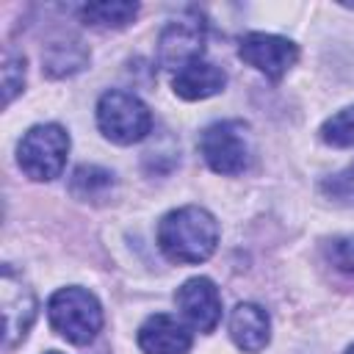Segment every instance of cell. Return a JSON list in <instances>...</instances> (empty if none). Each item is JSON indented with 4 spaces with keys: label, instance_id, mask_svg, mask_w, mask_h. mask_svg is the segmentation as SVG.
Segmentation results:
<instances>
[{
    "label": "cell",
    "instance_id": "obj_10",
    "mask_svg": "<svg viewBox=\"0 0 354 354\" xmlns=\"http://www.w3.org/2000/svg\"><path fill=\"white\" fill-rule=\"evenodd\" d=\"M138 348L144 354H188L191 332L177 318L155 313L138 326Z\"/></svg>",
    "mask_w": 354,
    "mask_h": 354
},
{
    "label": "cell",
    "instance_id": "obj_21",
    "mask_svg": "<svg viewBox=\"0 0 354 354\" xmlns=\"http://www.w3.org/2000/svg\"><path fill=\"white\" fill-rule=\"evenodd\" d=\"M47 354H61V351H47Z\"/></svg>",
    "mask_w": 354,
    "mask_h": 354
},
{
    "label": "cell",
    "instance_id": "obj_12",
    "mask_svg": "<svg viewBox=\"0 0 354 354\" xmlns=\"http://www.w3.org/2000/svg\"><path fill=\"white\" fill-rule=\"evenodd\" d=\"M227 83V75L210 64V61H191L188 66H183L180 72H174V80H171V88L177 97L194 102V100H207L213 94H218Z\"/></svg>",
    "mask_w": 354,
    "mask_h": 354
},
{
    "label": "cell",
    "instance_id": "obj_1",
    "mask_svg": "<svg viewBox=\"0 0 354 354\" xmlns=\"http://www.w3.org/2000/svg\"><path fill=\"white\" fill-rule=\"evenodd\" d=\"M158 246L171 263H205L218 246V221L210 210L199 205L177 207L160 218Z\"/></svg>",
    "mask_w": 354,
    "mask_h": 354
},
{
    "label": "cell",
    "instance_id": "obj_8",
    "mask_svg": "<svg viewBox=\"0 0 354 354\" xmlns=\"http://www.w3.org/2000/svg\"><path fill=\"white\" fill-rule=\"evenodd\" d=\"M238 55L243 64H249L268 80H282L285 72L299 61V47L285 36L246 33L238 44Z\"/></svg>",
    "mask_w": 354,
    "mask_h": 354
},
{
    "label": "cell",
    "instance_id": "obj_3",
    "mask_svg": "<svg viewBox=\"0 0 354 354\" xmlns=\"http://www.w3.org/2000/svg\"><path fill=\"white\" fill-rule=\"evenodd\" d=\"M69 155V133L61 124H36L30 127L19 147H17V160L19 169L39 183L61 177Z\"/></svg>",
    "mask_w": 354,
    "mask_h": 354
},
{
    "label": "cell",
    "instance_id": "obj_4",
    "mask_svg": "<svg viewBox=\"0 0 354 354\" xmlns=\"http://www.w3.org/2000/svg\"><path fill=\"white\" fill-rule=\"evenodd\" d=\"M97 124L108 141L127 147L147 138L152 130V113L136 94L111 88L97 102Z\"/></svg>",
    "mask_w": 354,
    "mask_h": 354
},
{
    "label": "cell",
    "instance_id": "obj_18",
    "mask_svg": "<svg viewBox=\"0 0 354 354\" xmlns=\"http://www.w3.org/2000/svg\"><path fill=\"white\" fill-rule=\"evenodd\" d=\"M326 257L329 263L354 279V235H340V238H332L326 243Z\"/></svg>",
    "mask_w": 354,
    "mask_h": 354
},
{
    "label": "cell",
    "instance_id": "obj_20",
    "mask_svg": "<svg viewBox=\"0 0 354 354\" xmlns=\"http://www.w3.org/2000/svg\"><path fill=\"white\" fill-rule=\"evenodd\" d=\"M348 174H351V180H354V166H351V169H348Z\"/></svg>",
    "mask_w": 354,
    "mask_h": 354
},
{
    "label": "cell",
    "instance_id": "obj_6",
    "mask_svg": "<svg viewBox=\"0 0 354 354\" xmlns=\"http://www.w3.org/2000/svg\"><path fill=\"white\" fill-rule=\"evenodd\" d=\"M0 307H3V351H11L19 346L36 318V299L33 290L11 271V266H3L0 277Z\"/></svg>",
    "mask_w": 354,
    "mask_h": 354
},
{
    "label": "cell",
    "instance_id": "obj_19",
    "mask_svg": "<svg viewBox=\"0 0 354 354\" xmlns=\"http://www.w3.org/2000/svg\"><path fill=\"white\" fill-rule=\"evenodd\" d=\"M346 354H354V346H348V351H346Z\"/></svg>",
    "mask_w": 354,
    "mask_h": 354
},
{
    "label": "cell",
    "instance_id": "obj_7",
    "mask_svg": "<svg viewBox=\"0 0 354 354\" xmlns=\"http://www.w3.org/2000/svg\"><path fill=\"white\" fill-rule=\"evenodd\" d=\"M205 50V22L199 14L188 11L171 19L158 39V58L166 69L180 72L191 61H199Z\"/></svg>",
    "mask_w": 354,
    "mask_h": 354
},
{
    "label": "cell",
    "instance_id": "obj_2",
    "mask_svg": "<svg viewBox=\"0 0 354 354\" xmlns=\"http://www.w3.org/2000/svg\"><path fill=\"white\" fill-rule=\"evenodd\" d=\"M50 326L75 346H86L102 329V307L86 288H61L47 301Z\"/></svg>",
    "mask_w": 354,
    "mask_h": 354
},
{
    "label": "cell",
    "instance_id": "obj_11",
    "mask_svg": "<svg viewBox=\"0 0 354 354\" xmlns=\"http://www.w3.org/2000/svg\"><path fill=\"white\" fill-rule=\"evenodd\" d=\"M230 337L246 354L263 351L268 346V340H271V318H268V313L260 304L241 301L230 313Z\"/></svg>",
    "mask_w": 354,
    "mask_h": 354
},
{
    "label": "cell",
    "instance_id": "obj_5",
    "mask_svg": "<svg viewBox=\"0 0 354 354\" xmlns=\"http://www.w3.org/2000/svg\"><path fill=\"white\" fill-rule=\"evenodd\" d=\"M246 124L238 119H224V122H213L202 130L199 136V152L205 158V163L216 171V174H243L249 169L252 160V149H249V136H246Z\"/></svg>",
    "mask_w": 354,
    "mask_h": 354
},
{
    "label": "cell",
    "instance_id": "obj_16",
    "mask_svg": "<svg viewBox=\"0 0 354 354\" xmlns=\"http://www.w3.org/2000/svg\"><path fill=\"white\" fill-rule=\"evenodd\" d=\"M321 138L332 147H354V105L332 113L321 124Z\"/></svg>",
    "mask_w": 354,
    "mask_h": 354
},
{
    "label": "cell",
    "instance_id": "obj_9",
    "mask_svg": "<svg viewBox=\"0 0 354 354\" xmlns=\"http://www.w3.org/2000/svg\"><path fill=\"white\" fill-rule=\"evenodd\" d=\"M174 301H177V310L183 313V318L205 335L213 332L221 321V293L213 285V279H207V277L185 279L177 288Z\"/></svg>",
    "mask_w": 354,
    "mask_h": 354
},
{
    "label": "cell",
    "instance_id": "obj_13",
    "mask_svg": "<svg viewBox=\"0 0 354 354\" xmlns=\"http://www.w3.org/2000/svg\"><path fill=\"white\" fill-rule=\"evenodd\" d=\"M138 3L127 0H105V3H86L80 6V19L91 28H124L136 19Z\"/></svg>",
    "mask_w": 354,
    "mask_h": 354
},
{
    "label": "cell",
    "instance_id": "obj_15",
    "mask_svg": "<svg viewBox=\"0 0 354 354\" xmlns=\"http://www.w3.org/2000/svg\"><path fill=\"white\" fill-rule=\"evenodd\" d=\"M113 185V174L102 166H77L69 180V191L77 199H102Z\"/></svg>",
    "mask_w": 354,
    "mask_h": 354
},
{
    "label": "cell",
    "instance_id": "obj_14",
    "mask_svg": "<svg viewBox=\"0 0 354 354\" xmlns=\"http://www.w3.org/2000/svg\"><path fill=\"white\" fill-rule=\"evenodd\" d=\"M41 61H44V72L50 77H64V75L80 72L86 66V61H88V53H86V47L77 39H72V41H55V44L47 47V53H44Z\"/></svg>",
    "mask_w": 354,
    "mask_h": 354
},
{
    "label": "cell",
    "instance_id": "obj_17",
    "mask_svg": "<svg viewBox=\"0 0 354 354\" xmlns=\"http://www.w3.org/2000/svg\"><path fill=\"white\" fill-rule=\"evenodd\" d=\"M25 86V58L6 50V61H3V94H6V105L22 91Z\"/></svg>",
    "mask_w": 354,
    "mask_h": 354
}]
</instances>
